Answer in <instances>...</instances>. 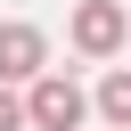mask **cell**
<instances>
[{"mask_svg": "<svg viewBox=\"0 0 131 131\" xmlns=\"http://www.w3.org/2000/svg\"><path fill=\"white\" fill-rule=\"evenodd\" d=\"M98 123L106 131H131V66H106L98 74Z\"/></svg>", "mask_w": 131, "mask_h": 131, "instance_id": "4", "label": "cell"}, {"mask_svg": "<svg viewBox=\"0 0 131 131\" xmlns=\"http://www.w3.org/2000/svg\"><path fill=\"white\" fill-rule=\"evenodd\" d=\"M25 106H33V131H82L98 115V90H82L66 66H49L41 82H25Z\"/></svg>", "mask_w": 131, "mask_h": 131, "instance_id": "2", "label": "cell"}, {"mask_svg": "<svg viewBox=\"0 0 131 131\" xmlns=\"http://www.w3.org/2000/svg\"><path fill=\"white\" fill-rule=\"evenodd\" d=\"M66 49L90 57V66H115V57L131 49V8H123V0H74V16H66Z\"/></svg>", "mask_w": 131, "mask_h": 131, "instance_id": "1", "label": "cell"}, {"mask_svg": "<svg viewBox=\"0 0 131 131\" xmlns=\"http://www.w3.org/2000/svg\"><path fill=\"white\" fill-rule=\"evenodd\" d=\"M0 131H33V106H25V82H0Z\"/></svg>", "mask_w": 131, "mask_h": 131, "instance_id": "5", "label": "cell"}, {"mask_svg": "<svg viewBox=\"0 0 131 131\" xmlns=\"http://www.w3.org/2000/svg\"><path fill=\"white\" fill-rule=\"evenodd\" d=\"M49 74V33L33 16H0V82H41Z\"/></svg>", "mask_w": 131, "mask_h": 131, "instance_id": "3", "label": "cell"}]
</instances>
